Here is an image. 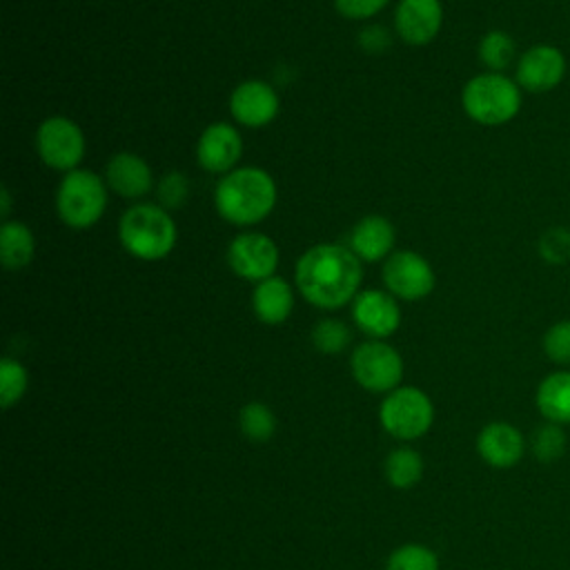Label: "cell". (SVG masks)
Listing matches in <instances>:
<instances>
[{"label": "cell", "instance_id": "cell-18", "mask_svg": "<svg viewBox=\"0 0 570 570\" xmlns=\"http://www.w3.org/2000/svg\"><path fill=\"white\" fill-rule=\"evenodd\" d=\"M394 243H396L394 225L381 214H370V216H363L352 227L347 247L363 263H376V261H385L392 254Z\"/></svg>", "mask_w": 570, "mask_h": 570}, {"label": "cell", "instance_id": "cell-5", "mask_svg": "<svg viewBox=\"0 0 570 570\" xmlns=\"http://www.w3.org/2000/svg\"><path fill=\"white\" fill-rule=\"evenodd\" d=\"M107 183L89 169L67 171L56 189V212L71 229L94 227L107 212Z\"/></svg>", "mask_w": 570, "mask_h": 570}, {"label": "cell", "instance_id": "cell-15", "mask_svg": "<svg viewBox=\"0 0 570 570\" xmlns=\"http://www.w3.org/2000/svg\"><path fill=\"white\" fill-rule=\"evenodd\" d=\"M443 24L441 0H399L394 9V29L405 45L423 47L432 42Z\"/></svg>", "mask_w": 570, "mask_h": 570}, {"label": "cell", "instance_id": "cell-29", "mask_svg": "<svg viewBox=\"0 0 570 570\" xmlns=\"http://www.w3.org/2000/svg\"><path fill=\"white\" fill-rule=\"evenodd\" d=\"M154 191H156V203L160 207H165L167 212L180 209V207H185V203L189 198V180L183 171L171 169L160 176Z\"/></svg>", "mask_w": 570, "mask_h": 570}, {"label": "cell", "instance_id": "cell-23", "mask_svg": "<svg viewBox=\"0 0 570 570\" xmlns=\"http://www.w3.org/2000/svg\"><path fill=\"white\" fill-rule=\"evenodd\" d=\"M423 476V456L412 448H396L385 459V479L392 488H414Z\"/></svg>", "mask_w": 570, "mask_h": 570}, {"label": "cell", "instance_id": "cell-13", "mask_svg": "<svg viewBox=\"0 0 570 570\" xmlns=\"http://www.w3.org/2000/svg\"><path fill=\"white\" fill-rule=\"evenodd\" d=\"M243 154V138L238 129L229 122H212L207 125L196 140V160L209 171L225 176L236 169Z\"/></svg>", "mask_w": 570, "mask_h": 570}, {"label": "cell", "instance_id": "cell-12", "mask_svg": "<svg viewBox=\"0 0 570 570\" xmlns=\"http://www.w3.org/2000/svg\"><path fill=\"white\" fill-rule=\"evenodd\" d=\"M352 318L365 336L385 341L401 325L399 298L387 289H363L352 301Z\"/></svg>", "mask_w": 570, "mask_h": 570}, {"label": "cell", "instance_id": "cell-31", "mask_svg": "<svg viewBox=\"0 0 570 570\" xmlns=\"http://www.w3.org/2000/svg\"><path fill=\"white\" fill-rule=\"evenodd\" d=\"M539 256L550 265H563L570 261V229L548 227L539 238Z\"/></svg>", "mask_w": 570, "mask_h": 570}, {"label": "cell", "instance_id": "cell-11", "mask_svg": "<svg viewBox=\"0 0 570 570\" xmlns=\"http://www.w3.org/2000/svg\"><path fill=\"white\" fill-rule=\"evenodd\" d=\"M563 76H566V56L559 47L548 42H537L528 47L514 65L517 85L530 94H546L559 87Z\"/></svg>", "mask_w": 570, "mask_h": 570}, {"label": "cell", "instance_id": "cell-7", "mask_svg": "<svg viewBox=\"0 0 570 570\" xmlns=\"http://www.w3.org/2000/svg\"><path fill=\"white\" fill-rule=\"evenodd\" d=\"M354 381L374 394H387L401 385L403 358L396 347L385 341L370 338L354 347L350 356Z\"/></svg>", "mask_w": 570, "mask_h": 570}, {"label": "cell", "instance_id": "cell-8", "mask_svg": "<svg viewBox=\"0 0 570 570\" xmlns=\"http://www.w3.org/2000/svg\"><path fill=\"white\" fill-rule=\"evenodd\" d=\"M87 140L78 122L67 116H49L38 125L36 151L40 160L56 171H73L85 158Z\"/></svg>", "mask_w": 570, "mask_h": 570}, {"label": "cell", "instance_id": "cell-2", "mask_svg": "<svg viewBox=\"0 0 570 570\" xmlns=\"http://www.w3.org/2000/svg\"><path fill=\"white\" fill-rule=\"evenodd\" d=\"M276 183L256 165L227 171L214 187V207L218 216L236 227H252L265 220L276 207Z\"/></svg>", "mask_w": 570, "mask_h": 570}, {"label": "cell", "instance_id": "cell-26", "mask_svg": "<svg viewBox=\"0 0 570 570\" xmlns=\"http://www.w3.org/2000/svg\"><path fill=\"white\" fill-rule=\"evenodd\" d=\"M352 343V330L341 318H321L312 327V345L321 354H341Z\"/></svg>", "mask_w": 570, "mask_h": 570}, {"label": "cell", "instance_id": "cell-34", "mask_svg": "<svg viewBox=\"0 0 570 570\" xmlns=\"http://www.w3.org/2000/svg\"><path fill=\"white\" fill-rule=\"evenodd\" d=\"M9 214H11V194H9V187H2L0 189V216H2V220H11Z\"/></svg>", "mask_w": 570, "mask_h": 570}, {"label": "cell", "instance_id": "cell-16", "mask_svg": "<svg viewBox=\"0 0 570 570\" xmlns=\"http://www.w3.org/2000/svg\"><path fill=\"white\" fill-rule=\"evenodd\" d=\"M525 448L523 432L508 421H492L476 434V452L490 468H514L523 459Z\"/></svg>", "mask_w": 570, "mask_h": 570}, {"label": "cell", "instance_id": "cell-9", "mask_svg": "<svg viewBox=\"0 0 570 570\" xmlns=\"http://www.w3.org/2000/svg\"><path fill=\"white\" fill-rule=\"evenodd\" d=\"M383 283L399 301H421L432 294L436 276L423 254L399 249L383 261Z\"/></svg>", "mask_w": 570, "mask_h": 570}, {"label": "cell", "instance_id": "cell-3", "mask_svg": "<svg viewBox=\"0 0 570 570\" xmlns=\"http://www.w3.org/2000/svg\"><path fill=\"white\" fill-rule=\"evenodd\" d=\"M118 240L134 258L160 261L174 252L178 229L171 214L158 203H136L118 220Z\"/></svg>", "mask_w": 570, "mask_h": 570}, {"label": "cell", "instance_id": "cell-21", "mask_svg": "<svg viewBox=\"0 0 570 570\" xmlns=\"http://www.w3.org/2000/svg\"><path fill=\"white\" fill-rule=\"evenodd\" d=\"M36 236L20 220H4L0 227V261L7 269H22L33 261Z\"/></svg>", "mask_w": 570, "mask_h": 570}, {"label": "cell", "instance_id": "cell-25", "mask_svg": "<svg viewBox=\"0 0 570 570\" xmlns=\"http://www.w3.org/2000/svg\"><path fill=\"white\" fill-rule=\"evenodd\" d=\"M566 443L568 439H566L563 425L550 423V421L541 423L530 436V450L534 459L541 463H554L557 459H561L566 452Z\"/></svg>", "mask_w": 570, "mask_h": 570}, {"label": "cell", "instance_id": "cell-1", "mask_svg": "<svg viewBox=\"0 0 570 570\" xmlns=\"http://www.w3.org/2000/svg\"><path fill=\"white\" fill-rule=\"evenodd\" d=\"M294 283L318 309H338L356 298L363 283V261L338 243H318L298 256Z\"/></svg>", "mask_w": 570, "mask_h": 570}, {"label": "cell", "instance_id": "cell-27", "mask_svg": "<svg viewBox=\"0 0 570 570\" xmlns=\"http://www.w3.org/2000/svg\"><path fill=\"white\" fill-rule=\"evenodd\" d=\"M385 570H439V557L423 543H405L390 552Z\"/></svg>", "mask_w": 570, "mask_h": 570}, {"label": "cell", "instance_id": "cell-4", "mask_svg": "<svg viewBox=\"0 0 570 570\" xmlns=\"http://www.w3.org/2000/svg\"><path fill=\"white\" fill-rule=\"evenodd\" d=\"M521 91L523 89L514 78L497 71H483L465 82L461 105L470 120L483 127H499L514 120L521 111Z\"/></svg>", "mask_w": 570, "mask_h": 570}, {"label": "cell", "instance_id": "cell-19", "mask_svg": "<svg viewBox=\"0 0 570 570\" xmlns=\"http://www.w3.org/2000/svg\"><path fill=\"white\" fill-rule=\"evenodd\" d=\"M252 309L256 318L265 325H281L292 316L294 309V289L281 276H269L254 285Z\"/></svg>", "mask_w": 570, "mask_h": 570}, {"label": "cell", "instance_id": "cell-10", "mask_svg": "<svg viewBox=\"0 0 570 570\" xmlns=\"http://www.w3.org/2000/svg\"><path fill=\"white\" fill-rule=\"evenodd\" d=\"M227 263L243 281L261 283L276 274L278 247L263 232H243L227 247Z\"/></svg>", "mask_w": 570, "mask_h": 570}, {"label": "cell", "instance_id": "cell-14", "mask_svg": "<svg viewBox=\"0 0 570 570\" xmlns=\"http://www.w3.org/2000/svg\"><path fill=\"white\" fill-rule=\"evenodd\" d=\"M281 109V98L276 89L258 78L243 80L229 96V111L236 122L258 129L269 125Z\"/></svg>", "mask_w": 570, "mask_h": 570}, {"label": "cell", "instance_id": "cell-17", "mask_svg": "<svg viewBox=\"0 0 570 570\" xmlns=\"http://www.w3.org/2000/svg\"><path fill=\"white\" fill-rule=\"evenodd\" d=\"M105 183L120 198H142L154 187V171L149 163L134 151H116L105 165Z\"/></svg>", "mask_w": 570, "mask_h": 570}, {"label": "cell", "instance_id": "cell-32", "mask_svg": "<svg viewBox=\"0 0 570 570\" xmlns=\"http://www.w3.org/2000/svg\"><path fill=\"white\" fill-rule=\"evenodd\" d=\"M390 0H334V7L341 16L350 20H367L381 13Z\"/></svg>", "mask_w": 570, "mask_h": 570}, {"label": "cell", "instance_id": "cell-30", "mask_svg": "<svg viewBox=\"0 0 570 570\" xmlns=\"http://www.w3.org/2000/svg\"><path fill=\"white\" fill-rule=\"evenodd\" d=\"M541 347L552 363L570 367V318L552 323L541 338Z\"/></svg>", "mask_w": 570, "mask_h": 570}, {"label": "cell", "instance_id": "cell-24", "mask_svg": "<svg viewBox=\"0 0 570 570\" xmlns=\"http://www.w3.org/2000/svg\"><path fill=\"white\" fill-rule=\"evenodd\" d=\"M238 425H240V432L249 439V441H267L274 436L276 432V416L274 412L261 403V401H252V403H245L240 407V414H238Z\"/></svg>", "mask_w": 570, "mask_h": 570}, {"label": "cell", "instance_id": "cell-28", "mask_svg": "<svg viewBox=\"0 0 570 570\" xmlns=\"http://www.w3.org/2000/svg\"><path fill=\"white\" fill-rule=\"evenodd\" d=\"M27 387H29L27 367L16 358L4 356L0 361V405L9 410L13 403H18L24 396Z\"/></svg>", "mask_w": 570, "mask_h": 570}, {"label": "cell", "instance_id": "cell-22", "mask_svg": "<svg viewBox=\"0 0 570 570\" xmlns=\"http://www.w3.org/2000/svg\"><path fill=\"white\" fill-rule=\"evenodd\" d=\"M476 56L485 67V71H497V73H503L508 67L517 65L519 60L514 38L501 29H490L488 33H483L476 47Z\"/></svg>", "mask_w": 570, "mask_h": 570}, {"label": "cell", "instance_id": "cell-20", "mask_svg": "<svg viewBox=\"0 0 570 570\" xmlns=\"http://www.w3.org/2000/svg\"><path fill=\"white\" fill-rule=\"evenodd\" d=\"M539 414L559 425H570V370H554L543 376L534 392Z\"/></svg>", "mask_w": 570, "mask_h": 570}, {"label": "cell", "instance_id": "cell-6", "mask_svg": "<svg viewBox=\"0 0 570 570\" xmlns=\"http://www.w3.org/2000/svg\"><path fill=\"white\" fill-rule=\"evenodd\" d=\"M379 421L381 428L394 439L414 441L434 423L432 399L414 385H399L381 401Z\"/></svg>", "mask_w": 570, "mask_h": 570}, {"label": "cell", "instance_id": "cell-33", "mask_svg": "<svg viewBox=\"0 0 570 570\" xmlns=\"http://www.w3.org/2000/svg\"><path fill=\"white\" fill-rule=\"evenodd\" d=\"M358 42H361V47H363L365 51L379 53V51L387 49L390 36H387V31H385L381 24H370V27H365V29L361 31Z\"/></svg>", "mask_w": 570, "mask_h": 570}]
</instances>
